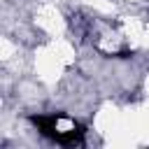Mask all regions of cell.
<instances>
[{
	"label": "cell",
	"mask_w": 149,
	"mask_h": 149,
	"mask_svg": "<svg viewBox=\"0 0 149 149\" xmlns=\"http://www.w3.org/2000/svg\"><path fill=\"white\" fill-rule=\"evenodd\" d=\"M30 121L37 126V130L58 142V144H81L84 142V126L74 121L68 114H33Z\"/></svg>",
	"instance_id": "cell-1"
}]
</instances>
